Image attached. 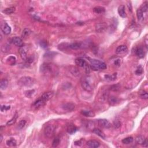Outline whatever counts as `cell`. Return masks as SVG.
I'll return each instance as SVG.
<instances>
[{
	"instance_id": "cell-1",
	"label": "cell",
	"mask_w": 148,
	"mask_h": 148,
	"mask_svg": "<svg viewBox=\"0 0 148 148\" xmlns=\"http://www.w3.org/2000/svg\"><path fill=\"white\" fill-rule=\"evenodd\" d=\"M90 68L94 71L105 70L107 68L106 64L103 61L96 59H90Z\"/></svg>"
},
{
	"instance_id": "cell-2",
	"label": "cell",
	"mask_w": 148,
	"mask_h": 148,
	"mask_svg": "<svg viewBox=\"0 0 148 148\" xmlns=\"http://www.w3.org/2000/svg\"><path fill=\"white\" fill-rule=\"evenodd\" d=\"M34 83V79L30 77H21L18 81V84L21 86L29 87L33 85Z\"/></svg>"
},
{
	"instance_id": "cell-3",
	"label": "cell",
	"mask_w": 148,
	"mask_h": 148,
	"mask_svg": "<svg viewBox=\"0 0 148 148\" xmlns=\"http://www.w3.org/2000/svg\"><path fill=\"white\" fill-rule=\"evenodd\" d=\"M56 131V126L53 124H48L44 129V134L47 138H51L54 135Z\"/></svg>"
},
{
	"instance_id": "cell-4",
	"label": "cell",
	"mask_w": 148,
	"mask_h": 148,
	"mask_svg": "<svg viewBox=\"0 0 148 148\" xmlns=\"http://www.w3.org/2000/svg\"><path fill=\"white\" fill-rule=\"evenodd\" d=\"M97 123L99 126L102 128H104V129H109L111 127V124L110 122L107 120V119H98L97 120Z\"/></svg>"
},
{
	"instance_id": "cell-5",
	"label": "cell",
	"mask_w": 148,
	"mask_h": 148,
	"mask_svg": "<svg viewBox=\"0 0 148 148\" xmlns=\"http://www.w3.org/2000/svg\"><path fill=\"white\" fill-rule=\"evenodd\" d=\"M108 28L107 24L105 23H100L96 25V31L98 33L104 32Z\"/></svg>"
},
{
	"instance_id": "cell-6",
	"label": "cell",
	"mask_w": 148,
	"mask_h": 148,
	"mask_svg": "<svg viewBox=\"0 0 148 148\" xmlns=\"http://www.w3.org/2000/svg\"><path fill=\"white\" fill-rule=\"evenodd\" d=\"M81 85L82 87H83V89H84L85 91L90 92V93L93 91V87H92L91 84H90V83H89L87 80L83 79L82 80Z\"/></svg>"
},
{
	"instance_id": "cell-7",
	"label": "cell",
	"mask_w": 148,
	"mask_h": 148,
	"mask_svg": "<svg viewBox=\"0 0 148 148\" xmlns=\"http://www.w3.org/2000/svg\"><path fill=\"white\" fill-rule=\"evenodd\" d=\"M41 71L44 74H48V73H52L53 70L51 64L44 63L41 65Z\"/></svg>"
},
{
	"instance_id": "cell-8",
	"label": "cell",
	"mask_w": 148,
	"mask_h": 148,
	"mask_svg": "<svg viewBox=\"0 0 148 148\" xmlns=\"http://www.w3.org/2000/svg\"><path fill=\"white\" fill-rule=\"evenodd\" d=\"M1 29L5 35H9L11 32V28L6 23L2 22L1 24Z\"/></svg>"
},
{
	"instance_id": "cell-9",
	"label": "cell",
	"mask_w": 148,
	"mask_h": 148,
	"mask_svg": "<svg viewBox=\"0 0 148 148\" xmlns=\"http://www.w3.org/2000/svg\"><path fill=\"white\" fill-rule=\"evenodd\" d=\"M63 110H65L67 112H72V110H74L75 108V105L74 104L72 103H64L61 106Z\"/></svg>"
},
{
	"instance_id": "cell-10",
	"label": "cell",
	"mask_w": 148,
	"mask_h": 148,
	"mask_svg": "<svg viewBox=\"0 0 148 148\" xmlns=\"http://www.w3.org/2000/svg\"><path fill=\"white\" fill-rule=\"evenodd\" d=\"M12 43L15 46L18 47H22L23 45V42L22 39L18 37H15L12 39Z\"/></svg>"
},
{
	"instance_id": "cell-11",
	"label": "cell",
	"mask_w": 148,
	"mask_h": 148,
	"mask_svg": "<svg viewBox=\"0 0 148 148\" xmlns=\"http://www.w3.org/2000/svg\"><path fill=\"white\" fill-rule=\"evenodd\" d=\"M53 96V93L52 91H47L44 93V94L41 96V98L44 101L46 102L49 100Z\"/></svg>"
},
{
	"instance_id": "cell-12",
	"label": "cell",
	"mask_w": 148,
	"mask_h": 148,
	"mask_svg": "<svg viewBox=\"0 0 148 148\" xmlns=\"http://www.w3.org/2000/svg\"><path fill=\"white\" fill-rule=\"evenodd\" d=\"M128 51L127 47L125 45H120L116 48V53L117 54H122L126 53Z\"/></svg>"
},
{
	"instance_id": "cell-13",
	"label": "cell",
	"mask_w": 148,
	"mask_h": 148,
	"mask_svg": "<svg viewBox=\"0 0 148 148\" xmlns=\"http://www.w3.org/2000/svg\"><path fill=\"white\" fill-rule=\"evenodd\" d=\"M45 103L46 102L44 101L42 99L39 98L38 99V100H37V101L34 102V103L32 105V107L36 109L39 108L43 107V106L45 104Z\"/></svg>"
},
{
	"instance_id": "cell-14",
	"label": "cell",
	"mask_w": 148,
	"mask_h": 148,
	"mask_svg": "<svg viewBox=\"0 0 148 148\" xmlns=\"http://www.w3.org/2000/svg\"><path fill=\"white\" fill-rule=\"evenodd\" d=\"M87 145L91 148H97L100 146V143L96 140H90L87 142Z\"/></svg>"
},
{
	"instance_id": "cell-15",
	"label": "cell",
	"mask_w": 148,
	"mask_h": 148,
	"mask_svg": "<svg viewBox=\"0 0 148 148\" xmlns=\"http://www.w3.org/2000/svg\"><path fill=\"white\" fill-rule=\"evenodd\" d=\"M135 54H136V55L139 57V58H143L145 55V53L144 50H143V47L141 46L138 47L135 51Z\"/></svg>"
},
{
	"instance_id": "cell-16",
	"label": "cell",
	"mask_w": 148,
	"mask_h": 148,
	"mask_svg": "<svg viewBox=\"0 0 148 148\" xmlns=\"http://www.w3.org/2000/svg\"><path fill=\"white\" fill-rule=\"evenodd\" d=\"M19 53L20 55L21 58L23 60H24V61H26V60H27V58H28L26 51L25 50L24 47H20V48L19 49Z\"/></svg>"
},
{
	"instance_id": "cell-17",
	"label": "cell",
	"mask_w": 148,
	"mask_h": 148,
	"mask_svg": "<svg viewBox=\"0 0 148 148\" xmlns=\"http://www.w3.org/2000/svg\"><path fill=\"white\" fill-rule=\"evenodd\" d=\"M108 103L110 105H116L119 103L118 98L115 97V96H110V97L108 98Z\"/></svg>"
},
{
	"instance_id": "cell-18",
	"label": "cell",
	"mask_w": 148,
	"mask_h": 148,
	"mask_svg": "<svg viewBox=\"0 0 148 148\" xmlns=\"http://www.w3.org/2000/svg\"><path fill=\"white\" fill-rule=\"evenodd\" d=\"M118 13L120 17L125 18L126 17V13L125 11V6L123 5H120L118 8Z\"/></svg>"
},
{
	"instance_id": "cell-19",
	"label": "cell",
	"mask_w": 148,
	"mask_h": 148,
	"mask_svg": "<svg viewBox=\"0 0 148 148\" xmlns=\"http://www.w3.org/2000/svg\"><path fill=\"white\" fill-rule=\"evenodd\" d=\"M77 127L74 124H70L67 129V131L70 134H74V133H75L77 131Z\"/></svg>"
},
{
	"instance_id": "cell-20",
	"label": "cell",
	"mask_w": 148,
	"mask_h": 148,
	"mask_svg": "<svg viewBox=\"0 0 148 148\" xmlns=\"http://www.w3.org/2000/svg\"><path fill=\"white\" fill-rule=\"evenodd\" d=\"M70 48L73 50H77L82 47V42H74L70 44L69 45Z\"/></svg>"
},
{
	"instance_id": "cell-21",
	"label": "cell",
	"mask_w": 148,
	"mask_h": 148,
	"mask_svg": "<svg viewBox=\"0 0 148 148\" xmlns=\"http://www.w3.org/2000/svg\"><path fill=\"white\" fill-rule=\"evenodd\" d=\"M70 72L71 73V74L72 75L75 76V77H79L80 74L79 70L78 69L75 67H70Z\"/></svg>"
},
{
	"instance_id": "cell-22",
	"label": "cell",
	"mask_w": 148,
	"mask_h": 148,
	"mask_svg": "<svg viewBox=\"0 0 148 148\" xmlns=\"http://www.w3.org/2000/svg\"><path fill=\"white\" fill-rule=\"evenodd\" d=\"M86 63V61L83 58H77L75 60V64L80 67H84Z\"/></svg>"
},
{
	"instance_id": "cell-23",
	"label": "cell",
	"mask_w": 148,
	"mask_h": 148,
	"mask_svg": "<svg viewBox=\"0 0 148 148\" xmlns=\"http://www.w3.org/2000/svg\"><path fill=\"white\" fill-rule=\"evenodd\" d=\"M93 132L94 134H96V135H97L98 136H99L100 137L102 138L103 139H105V135L104 133L101 130L98 129H94L93 130Z\"/></svg>"
},
{
	"instance_id": "cell-24",
	"label": "cell",
	"mask_w": 148,
	"mask_h": 148,
	"mask_svg": "<svg viewBox=\"0 0 148 148\" xmlns=\"http://www.w3.org/2000/svg\"><path fill=\"white\" fill-rule=\"evenodd\" d=\"M117 77V73H115L112 75H105V78L106 80H109V81H114L116 79Z\"/></svg>"
},
{
	"instance_id": "cell-25",
	"label": "cell",
	"mask_w": 148,
	"mask_h": 148,
	"mask_svg": "<svg viewBox=\"0 0 148 148\" xmlns=\"http://www.w3.org/2000/svg\"><path fill=\"white\" fill-rule=\"evenodd\" d=\"M8 86V80L3 79L0 82V88L1 90H5Z\"/></svg>"
},
{
	"instance_id": "cell-26",
	"label": "cell",
	"mask_w": 148,
	"mask_h": 148,
	"mask_svg": "<svg viewBox=\"0 0 148 148\" xmlns=\"http://www.w3.org/2000/svg\"><path fill=\"white\" fill-rule=\"evenodd\" d=\"M81 113L86 117H94L95 116V113L91 110H82Z\"/></svg>"
},
{
	"instance_id": "cell-27",
	"label": "cell",
	"mask_w": 148,
	"mask_h": 148,
	"mask_svg": "<svg viewBox=\"0 0 148 148\" xmlns=\"http://www.w3.org/2000/svg\"><path fill=\"white\" fill-rule=\"evenodd\" d=\"M93 11L97 14H101L105 12V9L104 7L102 6H96L93 9Z\"/></svg>"
},
{
	"instance_id": "cell-28",
	"label": "cell",
	"mask_w": 148,
	"mask_h": 148,
	"mask_svg": "<svg viewBox=\"0 0 148 148\" xmlns=\"http://www.w3.org/2000/svg\"><path fill=\"white\" fill-rule=\"evenodd\" d=\"M6 143L8 146H10V147H13V146H16L17 142L15 139L11 138H10L9 139H8V140L7 141Z\"/></svg>"
},
{
	"instance_id": "cell-29",
	"label": "cell",
	"mask_w": 148,
	"mask_h": 148,
	"mask_svg": "<svg viewBox=\"0 0 148 148\" xmlns=\"http://www.w3.org/2000/svg\"><path fill=\"white\" fill-rule=\"evenodd\" d=\"M69 45H70V44H67V43H63V44H60L58 46V49L60 50V51H67V50L68 49V48H70Z\"/></svg>"
},
{
	"instance_id": "cell-30",
	"label": "cell",
	"mask_w": 148,
	"mask_h": 148,
	"mask_svg": "<svg viewBox=\"0 0 148 148\" xmlns=\"http://www.w3.org/2000/svg\"><path fill=\"white\" fill-rule=\"evenodd\" d=\"M145 139H146V138H145V136L142 135H139L135 138V142L136 143H138V144L142 145H143V142H145Z\"/></svg>"
},
{
	"instance_id": "cell-31",
	"label": "cell",
	"mask_w": 148,
	"mask_h": 148,
	"mask_svg": "<svg viewBox=\"0 0 148 148\" xmlns=\"http://www.w3.org/2000/svg\"><path fill=\"white\" fill-rule=\"evenodd\" d=\"M15 11V7H10V8H7L5 9L3 11V12L4 13L6 14V15H10L12 14Z\"/></svg>"
},
{
	"instance_id": "cell-32",
	"label": "cell",
	"mask_w": 148,
	"mask_h": 148,
	"mask_svg": "<svg viewBox=\"0 0 148 148\" xmlns=\"http://www.w3.org/2000/svg\"><path fill=\"white\" fill-rule=\"evenodd\" d=\"M17 118H18V113H16L13 117L11 120H9V121L7 122L6 123L7 126H11V125L13 124L14 123L16 122V121Z\"/></svg>"
},
{
	"instance_id": "cell-33",
	"label": "cell",
	"mask_w": 148,
	"mask_h": 148,
	"mask_svg": "<svg viewBox=\"0 0 148 148\" xmlns=\"http://www.w3.org/2000/svg\"><path fill=\"white\" fill-rule=\"evenodd\" d=\"M16 61V59L15 57L14 56H10L9 57H8V58L7 59V63H8V64H9V65H15Z\"/></svg>"
},
{
	"instance_id": "cell-34",
	"label": "cell",
	"mask_w": 148,
	"mask_h": 148,
	"mask_svg": "<svg viewBox=\"0 0 148 148\" xmlns=\"http://www.w3.org/2000/svg\"><path fill=\"white\" fill-rule=\"evenodd\" d=\"M133 141V138L132 136H129V137L123 139L122 140V142L123 143L126 145H129L131 143H132Z\"/></svg>"
},
{
	"instance_id": "cell-35",
	"label": "cell",
	"mask_w": 148,
	"mask_h": 148,
	"mask_svg": "<svg viewBox=\"0 0 148 148\" xmlns=\"http://www.w3.org/2000/svg\"><path fill=\"white\" fill-rule=\"evenodd\" d=\"M30 34H31V31L28 28H25L23 31L22 34H21V37L23 38H26L28 37Z\"/></svg>"
},
{
	"instance_id": "cell-36",
	"label": "cell",
	"mask_w": 148,
	"mask_h": 148,
	"mask_svg": "<svg viewBox=\"0 0 148 148\" xmlns=\"http://www.w3.org/2000/svg\"><path fill=\"white\" fill-rule=\"evenodd\" d=\"M143 13L141 10L140 8L137 9V11H136V16H137L138 20L139 21L141 20L142 19H143Z\"/></svg>"
},
{
	"instance_id": "cell-37",
	"label": "cell",
	"mask_w": 148,
	"mask_h": 148,
	"mask_svg": "<svg viewBox=\"0 0 148 148\" xmlns=\"http://www.w3.org/2000/svg\"><path fill=\"white\" fill-rule=\"evenodd\" d=\"M26 121L25 120H21L18 123V128L19 130H21L23 128L25 127L26 125Z\"/></svg>"
},
{
	"instance_id": "cell-38",
	"label": "cell",
	"mask_w": 148,
	"mask_h": 148,
	"mask_svg": "<svg viewBox=\"0 0 148 148\" xmlns=\"http://www.w3.org/2000/svg\"><path fill=\"white\" fill-rule=\"evenodd\" d=\"M139 96H140V97L142 99L147 100L148 98V93L146 91H144V90H142V91H140V93H139Z\"/></svg>"
},
{
	"instance_id": "cell-39",
	"label": "cell",
	"mask_w": 148,
	"mask_h": 148,
	"mask_svg": "<svg viewBox=\"0 0 148 148\" xmlns=\"http://www.w3.org/2000/svg\"><path fill=\"white\" fill-rule=\"evenodd\" d=\"M60 139L59 138L56 137L52 142V146L54 148L57 147V146L60 144Z\"/></svg>"
},
{
	"instance_id": "cell-40",
	"label": "cell",
	"mask_w": 148,
	"mask_h": 148,
	"mask_svg": "<svg viewBox=\"0 0 148 148\" xmlns=\"http://www.w3.org/2000/svg\"><path fill=\"white\" fill-rule=\"evenodd\" d=\"M141 10L142 11V12H146V11H148V3L146 2H145L143 3V4L142 5V6H141Z\"/></svg>"
},
{
	"instance_id": "cell-41",
	"label": "cell",
	"mask_w": 148,
	"mask_h": 148,
	"mask_svg": "<svg viewBox=\"0 0 148 148\" xmlns=\"http://www.w3.org/2000/svg\"><path fill=\"white\" fill-rule=\"evenodd\" d=\"M120 85L119 84H114V85H112L110 87V90H112V91H117L120 89Z\"/></svg>"
},
{
	"instance_id": "cell-42",
	"label": "cell",
	"mask_w": 148,
	"mask_h": 148,
	"mask_svg": "<svg viewBox=\"0 0 148 148\" xmlns=\"http://www.w3.org/2000/svg\"><path fill=\"white\" fill-rule=\"evenodd\" d=\"M34 92H35V90H28V91H26L25 95L27 98H31V96H32L33 94L34 93Z\"/></svg>"
},
{
	"instance_id": "cell-43",
	"label": "cell",
	"mask_w": 148,
	"mask_h": 148,
	"mask_svg": "<svg viewBox=\"0 0 148 148\" xmlns=\"http://www.w3.org/2000/svg\"><path fill=\"white\" fill-rule=\"evenodd\" d=\"M142 73H143V68H142L141 66L139 65L135 71V74L137 75H140Z\"/></svg>"
},
{
	"instance_id": "cell-44",
	"label": "cell",
	"mask_w": 148,
	"mask_h": 148,
	"mask_svg": "<svg viewBox=\"0 0 148 148\" xmlns=\"http://www.w3.org/2000/svg\"><path fill=\"white\" fill-rule=\"evenodd\" d=\"M10 109H11V106H6L5 105H1V112H4V111H6V110H9Z\"/></svg>"
},
{
	"instance_id": "cell-45",
	"label": "cell",
	"mask_w": 148,
	"mask_h": 148,
	"mask_svg": "<svg viewBox=\"0 0 148 148\" xmlns=\"http://www.w3.org/2000/svg\"><path fill=\"white\" fill-rule=\"evenodd\" d=\"M113 126L115 129H119L121 126V123L119 120H115L113 123Z\"/></svg>"
},
{
	"instance_id": "cell-46",
	"label": "cell",
	"mask_w": 148,
	"mask_h": 148,
	"mask_svg": "<svg viewBox=\"0 0 148 148\" xmlns=\"http://www.w3.org/2000/svg\"><path fill=\"white\" fill-rule=\"evenodd\" d=\"M122 63V60L120 58H117L114 61V64L115 65L116 67H119L121 64Z\"/></svg>"
},
{
	"instance_id": "cell-47",
	"label": "cell",
	"mask_w": 148,
	"mask_h": 148,
	"mask_svg": "<svg viewBox=\"0 0 148 148\" xmlns=\"http://www.w3.org/2000/svg\"><path fill=\"white\" fill-rule=\"evenodd\" d=\"M40 46H41L42 47V48L45 49L47 47V46H48V44H47L46 41H41V42H40Z\"/></svg>"
},
{
	"instance_id": "cell-48",
	"label": "cell",
	"mask_w": 148,
	"mask_h": 148,
	"mask_svg": "<svg viewBox=\"0 0 148 148\" xmlns=\"http://www.w3.org/2000/svg\"><path fill=\"white\" fill-rule=\"evenodd\" d=\"M84 69H85L86 72L87 73V74H88V73L90 72V65H89V64H87V63H86V65H84Z\"/></svg>"
},
{
	"instance_id": "cell-49",
	"label": "cell",
	"mask_w": 148,
	"mask_h": 148,
	"mask_svg": "<svg viewBox=\"0 0 148 148\" xmlns=\"http://www.w3.org/2000/svg\"><path fill=\"white\" fill-rule=\"evenodd\" d=\"M142 146H144V147H148V139L146 138V139H145V142H143V145H142Z\"/></svg>"
},
{
	"instance_id": "cell-50",
	"label": "cell",
	"mask_w": 148,
	"mask_h": 148,
	"mask_svg": "<svg viewBox=\"0 0 148 148\" xmlns=\"http://www.w3.org/2000/svg\"><path fill=\"white\" fill-rule=\"evenodd\" d=\"M127 5H128V7H129V11H130V12H132V6H131V3L129 2V4H128Z\"/></svg>"
},
{
	"instance_id": "cell-51",
	"label": "cell",
	"mask_w": 148,
	"mask_h": 148,
	"mask_svg": "<svg viewBox=\"0 0 148 148\" xmlns=\"http://www.w3.org/2000/svg\"><path fill=\"white\" fill-rule=\"evenodd\" d=\"M2 135H1V136H0V143L2 142Z\"/></svg>"
}]
</instances>
